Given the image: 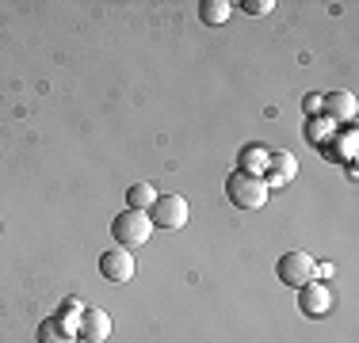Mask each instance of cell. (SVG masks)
Returning <instances> with one entry per match:
<instances>
[{
  "label": "cell",
  "mask_w": 359,
  "mask_h": 343,
  "mask_svg": "<svg viewBox=\"0 0 359 343\" xmlns=\"http://www.w3.org/2000/svg\"><path fill=\"white\" fill-rule=\"evenodd\" d=\"M226 195H229V202L237 206V210H260L264 202H268V183H264L260 176H252V172H245V168H237L233 176L226 179Z\"/></svg>",
  "instance_id": "1"
},
{
  "label": "cell",
  "mask_w": 359,
  "mask_h": 343,
  "mask_svg": "<svg viewBox=\"0 0 359 343\" xmlns=\"http://www.w3.org/2000/svg\"><path fill=\"white\" fill-rule=\"evenodd\" d=\"M111 237H115V244L118 248H142L145 240L153 237V221H149V214H142V210H123L115 221H111Z\"/></svg>",
  "instance_id": "2"
},
{
  "label": "cell",
  "mask_w": 359,
  "mask_h": 343,
  "mask_svg": "<svg viewBox=\"0 0 359 343\" xmlns=\"http://www.w3.org/2000/svg\"><path fill=\"white\" fill-rule=\"evenodd\" d=\"M313 267L318 263L310 260V252H283L276 260V279L290 290H302L306 282H313Z\"/></svg>",
  "instance_id": "3"
},
{
  "label": "cell",
  "mask_w": 359,
  "mask_h": 343,
  "mask_svg": "<svg viewBox=\"0 0 359 343\" xmlns=\"http://www.w3.org/2000/svg\"><path fill=\"white\" fill-rule=\"evenodd\" d=\"M153 229H184L187 225V199L184 195H157L149 206Z\"/></svg>",
  "instance_id": "4"
},
{
  "label": "cell",
  "mask_w": 359,
  "mask_h": 343,
  "mask_svg": "<svg viewBox=\"0 0 359 343\" xmlns=\"http://www.w3.org/2000/svg\"><path fill=\"white\" fill-rule=\"evenodd\" d=\"M134 271H138V263H134V252H126V248H115V252L100 255V274H104L107 282H115V286L130 282Z\"/></svg>",
  "instance_id": "5"
},
{
  "label": "cell",
  "mask_w": 359,
  "mask_h": 343,
  "mask_svg": "<svg viewBox=\"0 0 359 343\" xmlns=\"http://www.w3.org/2000/svg\"><path fill=\"white\" fill-rule=\"evenodd\" d=\"M298 309H302V316H313V321L329 316V309H332V290L325 286V282H306V286L298 290Z\"/></svg>",
  "instance_id": "6"
},
{
  "label": "cell",
  "mask_w": 359,
  "mask_h": 343,
  "mask_svg": "<svg viewBox=\"0 0 359 343\" xmlns=\"http://www.w3.org/2000/svg\"><path fill=\"white\" fill-rule=\"evenodd\" d=\"M76 336L88 340V343H104L111 336V316L104 309H81V316H76Z\"/></svg>",
  "instance_id": "7"
},
{
  "label": "cell",
  "mask_w": 359,
  "mask_h": 343,
  "mask_svg": "<svg viewBox=\"0 0 359 343\" xmlns=\"http://www.w3.org/2000/svg\"><path fill=\"white\" fill-rule=\"evenodd\" d=\"M271 176L264 179V183H268V191H276V187H283V183H290V179H294V172H298V160L290 157L287 149H279V153H271Z\"/></svg>",
  "instance_id": "8"
},
{
  "label": "cell",
  "mask_w": 359,
  "mask_h": 343,
  "mask_svg": "<svg viewBox=\"0 0 359 343\" xmlns=\"http://www.w3.org/2000/svg\"><path fill=\"white\" fill-rule=\"evenodd\" d=\"M229 12H233V8H229L226 0H203V4H199V15H203V23H207V27H215V23H226Z\"/></svg>",
  "instance_id": "9"
},
{
  "label": "cell",
  "mask_w": 359,
  "mask_h": 343,
  "mask_svg": "<svg viewBox=\"0 0 359 343\" xmlns=\"http://www.w3.org/2000/svg\"><path fill=\"white\" fill-rule=\"evenodd\" d=\"M153 199H157V195H153V183H134L130 191H126V202H130V210H149L153 206Z\"/></svg>",
  "instance_id": "10"
},
{
  "label": "cell",
  "mask_w": 359,
  "mask_h": 343,
  "mask_svg": "<svg viewBox=\"0 0 359 343\" xmlns=\"http://www.w3.org/2000/svg\"><path fill=\"white\" fill-rule=\"evenodd\" d=\"M39 343H69V336L62 328V316H50V321L39 324Z\"/></svg>",
  "instance_id": "11"
},
{
  "label": "cell",
  "mask_w": 359,
  "mask_h": 343,
  "mask_svg": "<svg viewBox=\"0 0 359 343\" xmlns=\"http://www.w3.org/2000/svg\"><path fill=\"white\" fill-rule=\"evenodd\" d=\"M329 115H344V118H352L355 115V103L348 92H340V96H329Z\"/></svg>",
  "instance_id": "12"
},
{
  "label": "cell",
  "mask_w": 359,
  "mask_h": 343,
  "mask_svg": "<svg viewBox=\"0 0 359 343\" xmlns=\"http://www.w3.org/2000/svg\"><path fill=\"white\" fill-rule=\"evenodd\" d=\"M271 8H276L271 0H245V12H249V15H268Z\"/></svg>",
  "instance_id": "13"
}]
</instances>
